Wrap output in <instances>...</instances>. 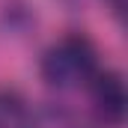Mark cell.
<instances>
[{
  "instance_id": "6da1fadb",
  "label": "cell",
  "mask_w": 128,
  "mask_h": 128,
  "mask_svg": "<svg viewBox=\"0 0 128 128\" xmlns=\"http://www.w3.org/2000/svg\"><path fill=\"white\" fill-rule=\"evenodd\" d=\"M96 74H98L96 45L80 33L63 36L42 57V78L54 90H74L80 84H90Z\"/></svg>"
},
{
  "instance_id": "7a4b0ae2",
  "label": "cell",
  "mask_w": 128,
  "mask_h": 128,
  "mask_svg": "<svg viewBox=\"0 0 128 128\" xmlns=\"http://www.w3.org/2000/svg\"><path fill=\"white\" fill-rule=\"evenodd\" d=\"M92 90V107L96 116L104 125H122L125 119V107H128V96H125V84L116 72H98L90 80Z\"/></svg>"
},
{
  "instance_id": "3957f363",
  "label": "cell",
  "mask_w": 128,
  "mask_h": 128,
  "mask_svg": "<svg viewBox=\"0 0 128 128\" xmlns=\"http://www.w3.org/2000/svg\"><path fill=\"white\" fill-rule=\"evenodd\" d=\"M0 128H36L30 110L15 96H0Z\"/></svg>"
}]
</instances>
